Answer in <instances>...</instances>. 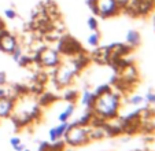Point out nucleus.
<instances>
[{
	"mask_svg": "<svg viewBox=\"0 0 155 151\" xmlns=\"http://www.w3.org/2000/svg\"><path fill=\"white\" fill-rule=\"evenodd\" d=\"M94 109L100 117L113 118L120 109V98L113 92L100 93L94 100Z\"/></svg>",
	"mask_w": 155,
	"mask_h": 151,
	"instance_id": "obj_1",
	"label": "nucleus"
},
{
	"mask_svg": "<svg viewBox=\"0 0 155 151\" xmlns=\"http://www.w3.org/2000/svg\"><path fill=\"white\" fill-rule=\"evenodd\" d=\"M78 72V65L74 61H69L63 63L56 72V82L59 85H68L71 80L74 79V76Z\"/></svg>",
	"mask_w": 155,
	"mask_h": 151,
	"instance_id": "obj_2",
	"label": "nucleus"
},
{
	"mask_svg": "<svg viewBox=\"0 0 155 151\" xmlns=\"http://www.w3.org/2000/svg\"><path fill=\"white\" fill-rule=\"evenodd\" d=\"M88 140V132L85 128L81 126H74V128H68L66 131V142L71 146H81L87 143Z\"/></svg>",
	"mask_w": 155,
	"mask_h": 151,
	"instance_id": "obj_3",
	"label": "nucleus"
},
{
	"mask_svg": "<svg viewBox=\"0 0 155 151\" xmlns=\"http://www.w3.org/2000/svg\"><path fill=\"white\" fill-rule=\"evenodd\" d=\"M96 11L103 17H108L113 15L117 10V2L115 0H96L95 3Z\"/></svg>",
	"mask_w": 155,
	"mask_h": 151,
	"instance_id": "obj_4",
	"label": "nucleus"
},
{
	"mask_svg": "<svg viewBox=\"0 0 155 151\" xmlns=\"http://www.w3.org/2000/svg\"><path fill=\"white\" fill-rule=\"evenodd\" d=\"M38 59H40L41 65L47 67H54V66H58L59 65V56H58V52L54 51V49H44L41 51V54L38 55Z\"/></svg>",
	"mask_w": 155,
	"mask_h": 151,
	"instance_id": "obj_5",
	"label": "nucleus"
},
{
	"mask_svg": "<svg viewBox=\"0 0 155 151\" xmlns=\"http://www.w3.org/2000/svg\"><path fill=\"white\" fill-rule=\"evenodd\" d=\"M17 47H18L17 39H15L14 36L10 35V33L2 32V35H0V49H2L3 52L12 54Z\"/></svg>",
	"mask_w": 155,
	"mask_h": 151,
	"instance_id": "obj_6",
	"label": "nucleus"
},
{
	"mask_svg": "<svg viewBox=\"0 0 155 151\" xmlns=\"http://www.w3.org/2000/svg\"><path fill=\"white\" fill-rule=\"evenodd\" d=\"M14 110V100L7 96L0 98V118H6Z\"/></svg>",
	"mask_w": 155,
	"mask_h": 151,
	"instance_id": "obj_7",
	"label": "nucleus"
},
{
	"mask_svg": "<svg viewBox=\"0 0 155 151\" xmlns=\"http://www.w3.org/2000/svg\"><path fill=\"white\" fill-rule=\"evenodd\" d=\"M66 131H68V121L62 122L59 126L51 129V131H50V139L52 140V142H55L56 139H59L61 136H63V135L66 133Z\"/></svg>",
	"mask_w": 155,
	"mask_h": 151,
	"instance_id": "obj_8",
	"label": "nucleus"
},
{
	"mask_svg": "<svg viewBox=\"0 0 155 151\" xmlns=\"http://www.w3.org/2000/svg\"><path fill=\"white\" fill-rule=\"evenodd\" d=\"M73 111H74V106L73 105H69L68 109H66V110H64L63 113L59 116V121H61V122H66L69 119V117L73 114Z\"/></svg>",
	"mask_w": 155,
	"mask_h": 151,
	"instance_id": "obj_9",
	"label": "nucleus"
},
{
	"mask_svg": "<svg viewBox=\"0 0 155 151\" xmlns=\"http://www.w3.org/2000/svg\"><path fill=\"white\" fill-rule=\"evenodd\" d=\"M126 37H128L129 43H132V44H136L139 41V35L136 32H133V30H130V32L128 33V36H126Z\"/></svg>",
	"mask_w": 155,
	"mask_h": 151,
	"instance_id": "obj_10",
	"label": "nucleus"
},
{
	"mask_svg": "<svg viewBox=\"0 0 155 151\" xmlns=\"http://www.w3.org/2000/svg\"><path fill=\"white\" fill-rule=\"evenodd\" d=\"M4 15H6L8 19H14L15 17H17V14H15V11L14 10H11V8H7V10H4Z\"/></svg>",
	"mask_w": 155,
	"mask_h": 151,
	"instance_id": "obj_11",
	"label": "nucleus"
},
{
	"mask_svg": "<svg viewBox=\"0 0 155 151\" xmlns=\"http://www.w3.org/2000/svg\"><path fill=\"white\" fill-rule=\"evenodd\" d=\"M19 143H22V142H21L19 137H11V139H10V144L12 146V148H14L15 146H18Z\"/></svg>",
	"mask_w": 155,
	"mask_h": 151,
	"instance_id": "obj_12",
	"label": "nucleus"
},
{
	"mask_svg": "<svg viewBox=\"0 0 155 151\" xmlns=\"http://www.w3.org/2000/svg\"><path fill=\"white\" fill-rule=\"evenodd\" d=\"M141 102H143V98H141V96H135V98H132V100H130L132 105H137V103H141Z\"/></svg>",
	"mask_w": 155,
	"mask_h": 151,
	"instance_id": "obj_13",
	"label": "nucleus"
},
{
	"mask_svg": "<svg viewBox=\"0 0 155 151\" xmlns=\"http://www.w3.org/2000/svg\"><path fill=\"white\" fill-rule=\"evenodd\" d=\"M97 43V35L94 33V35L89 36V44H96Z\"/></svg>",
	"mask_w": 155,
	"mask_h": 151,
	"instance_id": "obj_14",
	"label": "nucleus"
},
{
	"mask_svg": "<svg viewBox=\"0 0 155 151\" xmlns=\"http://www.w3.org/2000/svg\"><path fill=\"white\" fill-rule=\"evenodd\" d=\"M88 23H89V26H91V29H96V21H95V19H92V18H91V19H89V21H88Z\"/></svg>",
	"mask_w": 155,
	"mask_h": 151,
	"instance_id": "obj_15",
	"label": "nucleus"
},
{
	"mask_svg": "<svg viewBox=\"0 0 155 151\" xmlns=\"http://www.w3.org/2000/svg\"><path fill=\"white\" fill-rule=\"evenodd\" d=\"M6 82V74L4 73H0V85H3Z\"/></svg>",
	"mask_w": 155,
	"mask_h": 151,
	"instance_id": "obj_16",
	"label": "nucleus"
},
{
	"mask_svg": "<svg viewBox=\"0 0 155 151\" xmlns=\"http://www.w3.org/2000/svg\"><path fill=\"white\" fill-rule=\"evenodd\" d=\"M24 148H25V146L22 144V143H19L18 146H15V147H14V150H15V151H22Z\"/></svg>",
	"mask_w": 155,
	"mask_h": 151,
	"instance_id": "obj_17",
	"label": "nucleus"
},
{
	"mask_svg": "<svg viewBox=\"0 0 155 151\" xmlns=\"http://www.w3.org/2000/svg\"><path fill=\"white\" fill-rule=\"evenodd\" d=\"M2 96H6V93H4V89L0 88V98H2Z\"/></svg>",
	"mask_w": 155,
	"mask_h": 151,
	"instance_id": "obj_18",
	"label": "nucleus"
},
{
	"mask_svg": "<svg viewBox=\"0 0 155 151\" xmlns=\"http://www.w3.org/2000/svg\"><path fill=\"white\" fill-rule=\"evenodd\" d=\"M115 2H120V3H126L128 0H115Z\"/></svg>",
	"mask_w": 155,
	"mask_h": 151,
	"instance_id": "obj_19",
	"label": "nucleus"
},
{
	"mask_svg": "<svg viewBox=\"0 0 155 151\" xmlns=\"http://www.w3.org/2000/svg\"><path fill=\"white\" fill-rule=\"evenodd\" d=\"M0 29H2V19H0Z\"/></svg>",
	"mask_w": 155,
	"mask_h": 151,
	"instance_id": "obj_20",
	"label": "nucleus"
},
{
	"mask_svg": "<svg viewBox=\"0 0 155 151\" xmlns=\"http://www.w3.org/2000/svg\"><path fill=\"white\" fill-rule=\"evenodd\" d=\"M22 151H29V150H28V148H24V150H22Z\"/></svg>",
	"mask_w": 155,
	"mask_h": 151,
	"instance_id": "obj_21",
	"label": "nucleus"
}]
</instances>
